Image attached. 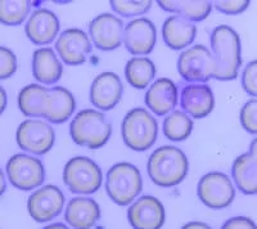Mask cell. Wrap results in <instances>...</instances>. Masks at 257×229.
Wrapping results in <instances>:
<instances>
[{"instance_id":"cell-14","label":"cell","mask_w":257,"mask_h":229,"mask_svg":"<svg viewBox=\"0 0 257 229\" xmlns=\"http://www.w3.org/2000/svg\"><path fill=\"white\" fill-rule=\"evenodd\" d=\"M91 41L98 49L113 50L122 44L123 24L117 16L102 13L89 25Z\"/></svg>"},{"instance_id":"cell-18","label":"cell","mask_w":257,"mask_h":229,"mask_svg":"<svg viewBox=\"0 0 257 229\" xmlns=\"http://www.w3.org/2000/svg\"><path fill=\"white\" fill-rule=\"evenodd\" d=\"M61 24L52 11L45 8L36 9L30 15L25 33L30 40L36 45H48L58 36Z\"/></svg>"},{"instance_id":"cell-10","label":"cell","mask_w":257,"mask_h":229,"mask_svg":"<svg viewBox=\"0 0 257 229\" xmlns=\"http://www.w3.org/2000/svg\"><path fill=\"white\" fill-rule=\"evenodd\" d=\"M16 142L21 150L34 155H45L56 142V133L49 124L39 119H27L16 130Z\"/></svg>"},{"instance_id":"cell-38","label":"cell","mask_w":257,"mask_h":229,"mask_svg":"<svg viewBox=\"0 0 257 229\" xmlns=\"http://www.w3.org/2000/svg\"><path fill=\"white\" fill-rule=\"evenodd\" d=\"M249 155L252 156V159L257 162V138H254L251 142V146H249Z\"/></svg>"},{"instance_id":"cell-12","label":"cell","mask_w":257,"mask_h":229,"mask_svg":"<svg viewBox=\"0 0 257 229\" xmlns=\"http://www.w3.org/2000/svg\"><path fill=\"white\" fill-rule=\"evenodd\" d=\"M157 31L152 21L146 17L135 18L123 27L122 43L133 56H147L153 50Z\"/></svg>"},{"instance_id":"cell-39","label":"cell","mask_w":257,"mask_h":229,"mask_svg":"<svg viewBox=\"0 0 257 229\" xmlns=\"http://www.w3.org/2000/svg\"><path fill=\"white\" fill-rule=\"evenodd\" d=\"M6 188H7V184H6V178H4V174L3 171H2V169H0V196L6 192Z\"/></svg>"},{"instance_id":"cell-5","label":"cell","mask_w":257,"mask_h":229,"mask_svg":"<svg viewBox=\"0 0 257 229\" xmlns=\"http://www.w3.org/2000/svg\"><path fill=\"white\" fill-rule=\"evenodd\" d=\"M122 138L130 150L142 152L155 144L158 135V124L146 108L137 107L126 113L122 121Z\"/></svg>"},{"instance_id":"cell-3","label":"cell","mask_w":257,"mask_h":229,"mask_svg":"<svg viewBox=\"0 0 257 229\" xmlns=\"http://www.w3.org/2000/svg\"><path fill=\"white\" fill-rule=\"evenodd\" d=\"M72 141L79 146L98 150L107 144L112 135V124L96 109H82L70 124Z\"/></svg>"},{"instance_id":"cell-30","label":"cell","mask_w":257,"mask_h":229,"mask_svg":"<svg viewBox=\"0 0 257 229\" xmlns=\"http://www.w3.org/2000/svg\"><path fill=\"white\" fill-rule=\"evenodd\" d=\"M111 7L117 15H121L123 17H134V16H141L147 13L152 7V2L149 0H135V2H111Z\"/></svg>"},{"instance_id":"cell-17","label":"cell","mask_w":257,"mask_h":229,"mask_svg":"<svg viewBox=\"0 0 257 229\" xmlns=\"http://www.w3.org/2000/svg\"><path fill=\"white\" fill-rule=\"evenodd\" d=\"M180 106L193 119H203L215 108V95L207 84H189L180 94Z\"/></svg>"},{"instance_id":"cell-26","label":"cell","mask_w":257,"mask_h":229,"mask_svg":"<svg viewBox=\"0 0 257 229\" xmlns=\"http://www.w3.org/2000/svg\"><path fill=\"white\" fill-rule=\"evenodd\" d=\"M125 76L133 88H147L156 76L155 63L147 57H133L126 63Z\"/></svg>"},{"instance_id":"cell-28","label":"cell","mask_w":257,"mask_h":229,"mask_svg":"<svg viewBox=\"0 0 257 229\" xmlns=\"http://www.w3.org/2000/svg\"><path fill=\"white\" fill-rule=\"evenodd\" d=\"M193 120L183 111L170 112L162 124V130L167 139L181 142L189 138L193 132Z\"/></svg>"},{"instance_id":"cell-9","label":"cell","mask_w":257,"mask_h":229,"mask_svg":"<svg viewBox=\"0 0 257 229\" xmlns=\"http://www.w3.org/2000/svg\"><path fill=\"white\" fill-rule=\"evenodd\" d=\"M7 176L20 191H32L39 188L45 179L43 162L34 156L17 153L8 160L6 166Z\"/></svg>"},{"instance_id":"cell-15","label":"cell","mask_w":257,"mask_h":229,"mask_svg":"<svg viewBox=\"0 0 257 229\" xmlns=\"http://www.w3.org/2000/svg\"><path fill=\"white\" fill-rule=\"evenodd\" d=\"M123 85L120 76L114 72H102L90 86V102L99 111H111L122 98Z\"/></svg>"},{"instance_id":"cell-20","label":"cell","mask_w":257,"mask_h":229,"mask_svg":"<svg viewBox=\"0 0 257 229\" xmlns=\"http://www.w3.org/2000/svg\"><path fill=\"white\" fill-rule=\"evenodd\" d=\"M100 207L90 197H75L67 203L64 219L72 229H93L100 219Z\"/></svg>"},{"instance_id":"cell-16","label":"cell","mask_w":257,"mask_h":229,"mask_svg":"<svg viewBox=\"0 0 257 229\" xmlns=\"http://www.w3.org/2000/svg\"><path fill=\"white\" fill-rule=\"evenodd\" d=\"M56 50L64 63L68 66H79L86 61L91 52V41L86 33L80 29H67L58 36Z\"/></svg>"},{"instance_id":"cell-23","label":"cell","mask_w":257,"mask_h":229,"mask_svg":"<svg viewBox=\"0 0 257 229\" xmlns=\"http://www.w3.org/2000/svg\"><path fill=\"white\" fill-rule=\"evenodd\" d=\"M63 72L61 61L49 47L39 48L32 56V75L40 84L53 85L59 81Z\"/></svg>"},{"instance_id":"cell-6","label":"cell","mask_w":257,"mask_h":229,"mask_svg":"<svg viewBox=\"0 0 257 229\" xmlns=\"http://www.w3.org/2000/svg\"><path fill=\"white\" fill-rule=\"evenodd\" d=\"M63 182L72 193L93 194L102 185V169L86 156H76L64 165Z\"/></svg>"},{"instance_id":"cell-31","label":"cell","mask_w":257,"mask_h":229,"mask_svg":"<svg viewBox=\"0 0 257 229\" xmlns=\"http://www.w3.org/2000/svg\"><path fill=\"white\" fill-rule=\"evenodd\" d=\"M239 119L243 129L251 134H257V98L248 100L242 107Z\"/></svg>"},{"instance_id":"cell-37","label":"cell","mask_w":257,"mask_h":229,"mask_svg":"<svg viewBox=\"0 0 257 229\" xmlns=\"http://www.w3.org/2000/svg\"><path fill=\"white\" fill-rule=\"evenodd\" d=\"M7 107V93L2 86H0V114L3 113Z\"/></svg>"},{"instance_id":"cell-24","label":"cell","mask_w":257,"mask_h":229,"mask_svg":"<svg viewBox=\"0 0 257 229\" xmlns=\"http://www.w3.org/2000/svg\"><path fill=\"white\" fill-rule=\"evenodd\" d=\"M231 175L242 193L248 196L257 193V162L248 152L242 153L234 160Z\"/></svg>"},{"instance_id":"cell-13","label":"cell","mask_w":257,"mask_h":229,"mask_svg":"<svg viewBox=\"0 0 257 229\" xmlns=\"http://www.w3.org/2000/svg\"><path fill=\"white\" fill-rule=\"evenodd\" d=\"M165 217L164 205L153 196L139 197L127 210V220L133 229H161Z\"/></svg>"},{"instance_id":"cell-21","label":"cell","mask_w":257,"mask_h":229,"mask_svg":"<svg viewBox=\"0 0 257 229\" xmlns=\"http://www.w3.org/2000/svg\"><path fill=\"white\" fill-rule=\"evenodd\" d=\"M197 35L196 25L179 15H173L162 25V38L165 44L174 50H180L192 44Z\"/></svg>"},{"instance_id":"cell-22","label":"cell","mask_w":257,"mask_h":229,"mask_svg":"<svg viewBox=\"0 0 257 229\" xmlns=\"http://www.w3.org/2000/svg\"><path fill=\"white\" fill-rule=\"evenodd\" d=\"M75 108L76 100L72 93L63 86H53L48 91L43 118L53 124H62L72 116Z\"/></svg>"},{"instance_id":"cell-19","label":"cell","mask_w":257,"mask_h":229,"mask_svg":"<svg viewBox=\"0 0 257 229\" xmlns=\"http://www.w3.org/2000/svg\"><path fill=\"white\" fill-rule=\"evenodd\" d=\"M178 86L171 79L161 77L149 86L144 97L146 106L157 116L173 112L178 103Z\"/></svg>"},{"instance_id":"cell-34","label":"cell","mask_w":257,"mask_h":229,"mask_svg":"<svg viewBox=\"0 0 257 229\" xmlns=\"http://www.w3.org/2000/svg\"><path fill=\"white\" fill-rule=\"evenodd\" d=\"M251 2L248 0H233V2H215L213 6L217 11L225 15H240L248 8Z\"/></svg>"},{"instance_id":"cell-40","label":"cell","mask_w":257,"mask_h":229,"mask_svg":"<svg viewBox=\"0 0 257 229\" xmlns=\"http://www.w3.org/2000/svg\"><path fill=\"white\" fill-rule=\"evenodd\" d=\"M43 229H71L70 226H67L66 224H62V223H53L50 225L44 226Z\"/></svg>"},{"instance_id":"cell-32","label":"cell","mask_w":257,"mask_h":229,"mask_svg":"<svg viewBox=\"0 0 257 229\" xmlns=\"http://www.w3.org/2000/svg\"><path fill=\"white\" fill-rule=\"evenodd\" d=\"M17 71V58L12 50L0 47V80L9 79Z\"/></svg>"},{"instance_id":"cell-4","label":"cell","mask_w":257,"mask_h":229,"mask_svg":"<svg viewBox=\"0 0 257 229\" xmlns=\"http://www.w3.org/2000/svg\"><path fill=\"white\" fill-rule=\"evenodd\" d=\"M143 188L141 171L130 162L114 164L107 173L105 191L114 203L127 206L134 202Z\"/></svg>"},{"instance_id":"cell-27","label":"cell","mask_w":257,"mask_h":229,"mask_svg":"<svg viewBox=\"0 0 257 229\" xmlns=\"http://www.w3.org/2000/svg\"><path fill=\"white\" fill-rule=\"evenodd\" d=\"M157 4L164 11L176 13L189 20L193 24L207 18L212 9L211 2H166V0H162Z\"/></svg>"},{"instance_id":"cell-8","label":"cell","mask_w":257,"mask_h":229,"mask_svg":"<svg viewBox=\"0 0 257 229\" xmlns=\"http://www.w3.org/2000/svg\"><path fill=\"white\" fill-rule=\"evenodd\" d=\"M197 194L203 205L212 210L226 209L235 198V187L226 174L211 171L199 179Z\"/></svg>"},{"instance_id":"cell-29","label":"cell","mask_w":257,"mask_h":229,"mask_svg":"<svg viewBox=\"0 0 257 229\" xmlns=\"http://www.w3.org/2000/svg\"><path fill=\"white\" fill-rule=\"evenodd\" d=\"M30 9V2H0V22L7 26L21 25L26 20Z\"/></svg>"},{"instance_id":"cell-25","label":"cell","mask_w":257,"mask_h":229,"mask_svg":"<svg viewBox=\"0 0 257 229\" xmlns=\"http://www.w3.org/2000/svg\"><path fill=\"white\" fill-rule=\"evenodd\" d=\"M49 89L39 84H30L21 89L18 108L27 118H43Z\"/></svg>"},{"instance_id":"cell-7","label":"cell","mask_w":257,"mask_h":229,"mask_svg":"<svg viewBox=\"0 0 257 229\" xmlns=\"http://www.w3.org/2000/svg\"><path fill=\"white\" fill-rule=\"evenodd\" d=\"M180 76L190 84H205L215 76V61L208 48L197 44L181 52L178 58Z\"/></svg>"},{"instance_id":"cell-2","label":"cell","mask_w":257,"mask_h":229,"mask_svg":"<svg viewBox=\"0 0 257 229\" xmlns=\"http://www.w3.org/2000/svg\"><path fill=\"white\" fill-rule=\"evenodd\" d=\"M189 170V161L180 148L162 146L156 148L147 162V171L155 184L170 188L180 184Z\"/></svg>"},{"instance_id":"cell-36","label":"cell","mask_w":257,"mask_h":229,"mask_svg":"<svg viewBox=\"0 0 257 229\" xmlns=\"http://www.w3.org/2000/svg\"><path fill=\"white\" fill-rule=\"evenodd\" d=\"M181 229H212L208 224L202 223V221H190L185 225L181 226Z\"/></svg>"},{"instance_id":"cell-11","label":"cell","mask_w":257,"mask_h":229,"mask_svg":"<svg viewBox=\"0 0 257 229\" xmlns=\"http://www.w3.org/2000/svg\"><path fill=\"white\" fill-rule=\"evenodd\" d=\"M63 192L53 184L38 188L27 200V211L36 223L54 220L63 211Z\"/></svg>"},{"instance_id":"cell-1","label":"cell","mask_w":257,"mask_h":229,"mask_svg":"<svg viewBox=\"0 0 257 229\" xmlns=\"http://www.w3.org/2000/svg\"><path fill=\"white\" fill-rule=\"evenodd\" d=\"M210 41L216 66L213 79L220 81L237 79L242 66V43L237 31L228 25H220L211 33Z\"/></svg>"},{"instance_id":"cell-33","label":"cell","mask_w":257,"mask_h":229,"mask_svg":"<svg viewBox=\"0 0 257 229\" xmlns=\"http://www.w3.org/2000/svg\"><path fill=\"white\" fill-rule=\"evenodd\" d=\"M242 86L247 94L257 98V59L249 62L243 70Z\"/></svg>"},{"instance_id":"cell-35","label":"cell","mask_w":257,"mask_h":229,"mask_svg":"<svg viewBox=\"0 0 257 229\" xmlns=\"http://www.w3.org/2000/svg\"><path fill=\"white\" fill-rule=\"evenodd\" d=\"M221 229H257V225L249 217L234 216L225 221Z\"/></svg>"}]
</instances>
